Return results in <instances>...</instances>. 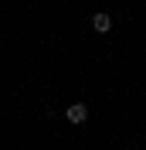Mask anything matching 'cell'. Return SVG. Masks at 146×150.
Segmentation results:
<instances>
[{"instance_id":"obj_1","label":"cell","mask_w":146,"mask_h":150,"mask_svg":"<svg viewBox=\"0 0 146 150\" xmlns=\"http://www.w3.org/2000/svg\"><path fill=\"white\" fill-rule=\"evenodd\" d=\"M65 120L78 126V123H85V120H88V109H85L82 103H75V106H68V109H65Z\"/></svg>"},{"instance_id":"obj_2","label":"cell","mask_w":146,"mask_h":150,"mask_svg":"<svg viewBox=\"0 0 146 150\" xmlns=\"http://www.w3.org/2000/svg\"><path fill=\"white\" fill-rule=\"evenodd\" d=\"M92 28L99 31V34H105V31L112 28V17H109V14H95V17H92Z\"/></svg>"}]
</instances>
